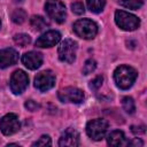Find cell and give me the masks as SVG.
Returning a JSON list of instances; mask_svg holds the SVG:
<instances>
[{
	"instance_id": "1",
	"label": "cell",
	"mask_w": 147,
	"mask_h": 147,
	"mask_svg": "<svg viewBox=\"0 0 147 147\" xmlns=\"http://www.w3.org/2000/svg\"><path fill=\"white\" fill-rule=\"evenodd\" d=\"M137 78V71L130 65H119L114 71V79L116 85L122 90H127L132 86Z\"/></svg>"
},
{
	"instance_id": "2",
	"label": "cell",
	"mask_w": 147,
	"mask_h": 147,
	"mask_svg": "<svg viewBox=\"0 0 147 147\" xmlns=\"http://www.w3.org/2000/svg\"><path fill=\"white\" fill-rule=\"evenodd\" d=\"M74 31L83 39H93L98 33V25L88 18H83L75 22Z\"/></svg>"
},
{
	"instance_id": "3",
	"label": "cell",
	"mask_w": 147,
	"mask_h": 147,
	"mask_svg": "<svg viewBox=\"0 0 147 147\" xmlns=\"http://www.w3.org/2000/svg\"><path fill=\"white\" fill-rule=\"evenodd\" d=\"M115 22L122 30L125 31H133L140 25V20L136 15L124 10L115 11Z\"/></svg>"
},
{
	"instance_id": "4",
	"label": "cell",
	"mask_w": 147,
	"mask_h": 147,
	"mask_svg": "<svg viewBox=\"0 0 147 147\" xmlns=\"http://www.w3.org/2000/svg\"><path fill=\"white\" fill-rule=\"evenodd\" d=\"M45 10L47 15L57 23H63L65 21V7L60 0H46Z\"/></svg>"
},
{
	"instance_id": "5",
	"label": "cell",
	"mask_w": 147,
	"mask_h": 147,
	"mask_svg": "<svg viewBox=\"0 0 147 147\" xmlns=\"http://www.w3.org/2000/svg\"><path fill=\"white\" fill-rule=\"evenodd\" d=\"M76 52H77V42L72 39H64L57 49L59 59L62 62L65 63H72L76 59Z\"/></svg>"
},
{
	"instance_id": "6",
	"label": "cell",
	"mask_w": 147,
	"mask_h": 147,
	"mask_svg": "<svg viewBox=\"0 0 147 147\" xmlns=\"http://www.w3.org/2000/svg\"><path fill=\"white\" fill-rule=\"evenodd\" d=\"M108 130L107 121L102 118H95L87 123L86 125V133L93 140H101Z\"/></svg>"
},
{
	"instance_id": "7",
	"label": "cell",
	"mask_w": 147,
	"mask_h": 147,
	"mask_svg": "<svg viewBox=\"0 0 147 147\" xmlns=\"http://www.w3.org/2000/svg\"><path fill=\"white\" fill-rule=\"evenodd\" d=\"M57 96L62 102H72V103H80L84 101V93L82 90L72 86L64 87L59 91Z\"/></svg>"
},
{
	"instance_id": "8",
	"label": "cell",
	"mask_w": 147,
	"mask_h": 147,
	"mask_svg": "<svg viewBox=\"0 0 147 147\" xmlns=\"http://www.w3.org/2000/svg\"><path fill=\"white\" fill-rule=\"evenodd\" d=\"M10 90L15 94H21L29 84V77L23 70H16L10 77Z\"/></svg>"
},
{
	"instance_id": "9",
	"label": "cell",
	"mask_w": 147,
	"mask_h": 147,
	"mask_svg": "<svg viewBox=\"0 0 147 147\" xmlns=\"http://www.w3.org/2000/svg\"><path fill=\"white\" fill-rule=\"evenodd\" d=\"M55 84V76L51 70H45L39 72L34 78V87L40 92H46L51 90Z\"/></svg>"
},
{
	"instance_id": "10",
	"label": "cell",
	"mask_w": 147,
	"mask_h": 147,
	"mask_svg": "<svg viewBox=\"0 0 147 147\" xmlns=\"http://www.w3.org/2000/svg\"><path fill=\"white\" fill-rule=\"evenodd\" d=\"M20 121L15 114H7L0 119V130L5 136L14 134L20 130Z\"/></svg>"
},
{
	"instance_id": "11",
	"label": "cell",
	"mask_w": 147,
	"mask_h": 147,
	"mask_svg": "<svg viewBox=\"0 0 147 147\" xmlns=\"http://www.w3.org/2000/svg\"><path fill=\"white\" fill-rule=\"evenodd\" d=\"M61 39V34L59 31H55V30H51V31H47L45 33H42L37 40H36V46L37 47H41V48H45V47H52V46H55Z\"/></svg>"
},
{
	"instance_id": "12",
	"label": "cell",
	"mask_w": 147,
	"mask_h": 147,
	"mask_svg": "<svg viewBox=\"0 0 147 147\" xmlns=\"http://www.w3.org/2000/svg\"><path fill=\"white\" fill-rule=\"evenodd\" d=\"M22 63L28 69L36 70V69H38L41 65V63H42V56H41L40 53L34 52V51H31V52L25 53L22 56Z\"/></svg>"
},
{
	"instance_id": "13",
	"label": "cell",
	"mask_w": 147,
	"mask_h": 147,
	"mask_svg": "<svg viewBox=\"0 0 147 147\" xmlns=\"http://www.w3.org/2000/svg\"><path fill=\"white\" fill-rule=\"evenodd\" d=\"M59 146H79V133L75 129H67L59 140Z\"/></svg>"
},
{
	"instance_id": "14",
	"label": "cell",
	"mask_w": 147,
	"mask_h": 147,
	"mask_svg": "<svg viewBox=\"0 0 147 147\" xmlns=\"http://www.w3.org/2000/svg\"><path fill=\"white\" fill-rule=\"evenodd\" d=\"M18 60V53L14 48H5L0 51V68L5 69L15 64Z\"/></svg>"
},
{
	"instance_id": "15",
	"label": "cell",
	"mask_w": 147,
	"mask_h": 147,
	"mask_svg": "<svg viewBox=\"0 0 147 147\" xmlns=\"http://www.w3.org/2000/svg\"><path fill=\"white\" fill-rule=\"evenodd\" d=\"M107 142L110 146H125L127 145L129 141H126L125 136L122 131L119 130H115L113 132H110L107 137Z\"/></svg>"
},
{
	"instance_id": "16",
	"label": "cell",
	"mask_w": 147,
	"mask_h": 147,
	"mask_svg": "<svg viewBox=\"0 0 147 147\" xmlns=\"http://www.w3.org/2000/svg\"><path fill=\"white\" fill-rule=\"evenodd\" d=\"M30 24L36 30H44L45 28H47L49 25V23L42 16H39V15H33L30 18Z\"/></svg>"
},
{
	"instance_id": "17",
	"label": "cell",
	"mask_w": 147,
	"mask_h": 147,
	"mask_svg": "<svg viewBox=\"0 0 147 147\" xmlns=\"http://www.w3.org/2000/svg\"><path fill=\"white\" fill-rule=\"evenodd\" d=\"M86 3H87V7L93 13H100L105 8V0H86Z\"/></svg>"
},
{
	"instance_id": "18",
	"label": "cell",
	"mask_w": 147,
	"mask_h": 147,
	"mask_svg": "<svg viewBox=\"0 0 147 147\" xmlns=\"http://www.w3.org/2000/svg\"><path fill=\"white\" fill-rule=\"evenodd\" d=\"M14 41L18 46L25 47L31 42V37L29 34H26V33H17V34L14 36Z\"/></svg>"
},
{
	"instance_id": "19",
	"label": "cell",
	"mask_w": 147,
	"mask_h": 147,
	"mask_svg": "<svg viewBox=\"0 0 147 147\" xmlns=\"http://www.w3.org/2000/svg\"><path fill=\"white\" fill-rule=\"evenodd\" d=\"M122 106H123V109L127 114H133L136 110V105L131 96H124L122 99Z\"/></svg>"
},
{
	"instance_id": "20",
	"label": "cell",
	"mask_w": 147,
	"mask_h": 147,
	"mask_svg": "<svg viewBox=\"0 0 147 147\" xmlns=\"http://www.w3.org/2000/svg\"><path fill=\"white\" fill-rule=\"evenodd\" d=\"M26 18V13L23 10V9H15L13 13H11V20L14 23L16 24H21L25 21Z\"/></svg>"
},
{
	"instance_id": "21",
	"label": "cell",
	"mask_w": 147,
	"mask_h": 147,
	"mask_svg": "<svg viewBox=\"0 0 147 147\" xmlns=\"http://www.w3.org/2000/svg\"><path fill=\"white\" fill-rule=\"evenodd\" d=\"M119 3L129 9H138L142 6L144 0H119Z\"/></svg>"
},
{
	"instance_id": "22",
	"label": "cell",
	"mask_w": 147,
	"mask_h": 147,
	"mask_svg": "<svg viewBox=\"0 0 147 147\" xmlns=\"http://www.w3.org/2000/svg\"><path fill=\"white\" fill-rule=\"evenodd\" d=\"M96 68V62L92 59H88L85 63H84V67H83V74L84 75H88L91 72H93Z\"/></svg>"
},
{
	"instance_id": "23",
	"label": "cell",
	"mask_w": 147,
	"mask_h": 147,
	"mask_svg": "<svg viewBox=\"0 0 147 147\" xmlns=\"http://www.w3.org/2000/svg\"><path fill=\"white\" fill-rule=\"evenodd\" d=\"M71 10H72L75 14H77V15L84 14L85 8H84L83 2H80V1H75V2H72V3H71Z\"/></svg>"
},
{
	"instance_id": "24",
	"label": "cell",
	"mask_w": 147,
	"mask_h": 147,
	"mask_svg": "<svg viewBox=\"0 0 147 147\" xmlns=\"http://www.w3.org/2000/svg\"><path fill=\"white\" fill-rule=\"evenodd\" d=\"M33 146H51L52 145V141H51V138L48 136H41L37 141H34L32 144Z\"/></svg>"
},
{
	"instance_id": "25",
	"label": "cell",
	"mask_w": 147,
	"mask_h": 147,
	"mask_svg": "<svg viewBox=\"0 0 147 147\" xmlns=\"http://www.w3.org/2000/svg\"><path fill=\"white\" fill-rule=\"evenodd\" d=\"M102 82H103V77L102 76H96L95 78H93L90 82V87L92 90H98L102 85Z\"/></svg>"
},
{
	"instance_id": "26",
	"label": "cell",
	"mask_w": 147,
	"mask_h": 147,
	"mask_svg": "<svg viewBox=\"0 0 147 147\" xmlns=\"http://www.w3.org/2000/svg\"><path fill=\"white\" fill-rule=\"evenodd\" d=\"M24 106H25V108H26L28 110H31V111H34V110H37V109L40 107L39 103H37V102L33 101V100H28V101H25Z\"/></svg>"
},
{
	"instance_id": "27",
	"label": "cell",
	"mask_w": 147,
	"mask_h": 147,
	"mask_svg": "<svg viewBox=\"0 0 147 147\" xmlns=\"http://www.w3.org/2000/svg\"><path fill=\"white\" fill-rule=\"evenodd\" d=\"M131 130L133 133H145V126L140 125V126H131Z\"/></svg>"
},
{
	"instance_id": "28",
	"label": "cell",
	"mask_w": 147,
	"mask_h": 147,
	"mask_svg": "<svg viewBox=\"0 0 147 147\" xmlns=\"http://www.w3.org/2000/svg\"><path fill=\"white\" fill-rule=\"evenodd\" d=\"M127 145H130V146H142L144 144H142V141H141L140 139L136 138V139H133L132 141H129Z\"/></svg>"
},
{
	"instance_id": "29",
	"label": "cell",
	"mask_w": 147,
	"mask_h": 147,
	"mask_svg": "<svg viewBox=\"0 0 147 147\" xmlns=\"http://www.w3.org/2000/svg\"><path fill=\"white\" fill-rule=\"evenodd\" d=\"M0 26H1V23H0Z\"/></svg>"
}]
</instances>
